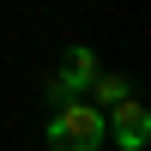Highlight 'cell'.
<instances>
[{"instance_id": "obj_4", "label": "cell", "mask_w": 151, "mask_h": 151, "mask_svg": "<svg viewBox=\"0 0 151 151\" xmlns=\"http://www.w3.org/2000/svg\"><path fill=\"white\" fill-rule=\"evenodd\" d=\"M91 91H97V109H115V103H127V91H133V79H121V73H97L91 79Z\"/></svg>"}, {"instance_id": "obj_2", "label": "cell", "mask_w": 151, "mask_h": 151, "mask_svg": "<svg viewBox=\"0 0 151 151\" xmlns=\"http://www.w3.org/2000/svg\"><path fill=\"white\" fill-rule=\"evenodd\" d=\"M103 133H115L121 151H139V145L151 139V115H145V103H133V97H127V103H115V109L103 115Z\"/></svg>"}, {"instance_id": "obj_1", "label": "cell", "mask_w": 151, "mask_h": 151, "mask_svg": "<svg viewBox=\"0 0 151 151\" xmlns=\"http://www.w3.org/2000/svg\"><path fill=\"white\" fill-rule=\"evenodd\" d=\"M103 109L91 103H60L48 121V151H103Z\"/></svg>"}, {"instance_id": "obj_3", "label": "cell", "mask_w": 151, "mask_h": 151, "mask_svg": "<svg viewBox=\"0 0 151 151\" xmlns=\"http://www.w3.org/2000/svg\"><path fill=\"white\" fill-rule=\"evenodd\" d=\"M91 79H97V55L73 42L67 55H60V79H55V103H73V91H91Z\"/></svg>"}]
</instances>
